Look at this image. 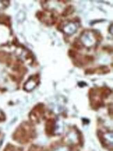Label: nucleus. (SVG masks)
I'll use <instances>...</instances> for the list:
<instances>
[{
    "instance_id": "f257e3e1",
    "label": "nucleus",
    "mask_w": 113,
    "mask_h": 151,
    "mask_svg": "<svg viewBox=\"0 0 113 151\" xmlns=\"http://www.w3.org/2000/svg\"><path fill=\"white\" fill-rule=\"evenodd\" d=\"M33 131L32 127L27 123H23L17 129L15 138L19 142L27 143L32 138Z\"/></svg>"
}]
</instances>
